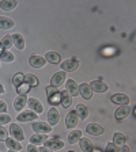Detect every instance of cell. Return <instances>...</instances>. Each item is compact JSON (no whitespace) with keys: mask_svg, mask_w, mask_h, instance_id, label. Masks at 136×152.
<instances>
[{"mask_svg":"<svg viewBox=\"0 0 136 152\" xmlns=\"http://www.w3.org/2000/svg\"><path fill=\"white\" fill-rule=\"evenodd\" d=\"M46 95H48V102L51 104L60 103V92L57 91L56 87H52V86L46 87Z\"/></svg>","mask_w":136,"mask_h":152,"instance_id":"1","label":"cell"},{"mask_svg":"<svg viewBox=\"0 0 136 152\" xmlns=\"http://www.w3.org/2000/svg\"><path fill=\"white\" fill-rule=\"evenodd\" d=\"M78 66H79L78 58H70V60H65L61 63V69L64 72H74V71L78 69Z\"/></svg>","mask_w":136,"mask_h":152,"instance_id":"2","label":"cell"},{"mask_svg":"<svg viewBox=\"0 0 136 152\" xmlns=\"http://www.w3.org/2000/svg\"><path fill=\"white\" fill-rule=\"evenodd\" d=\"M65 79H67V75L64 71L56 72L51 77V86L52 87H60V86H63V83L65 82Z\"/></svg>","mask_w":136,"mask_h":152,"instance_id":"3","label":"cell"},{"mask_svg":"<svg viewBox=\"0 0 136 152\" xmlns=\"http://www.w3.org/2000/svg\"><path fill=\"white\" fill-rule=\"evenodd\" d=\"M10 133H11V136L12 139H15L16 141H22L25 139V133H23L22 128L16 125V124H11V126H10Z\"/></svg>","mask_w":136,"mask_h":152,"instance_id":"4","label":"cell"},{"mask_svg":"<svg viewBox=\"0 0 136 152\" xmlns=\"http://www.w3.org/2000/svg\"><path fill=\"white\" fill-rule=\"evenodd\" d=\"M33 130H34L35 133L46 134V133L52 132V126L48 122H34L33 124Z\"/></svg>","mask_w":136,"mask_h":152,"instance_id":"5","label":"cell"},{"mask_svg":"<svg viewBox=\"0 0 136 152\" xmlns=\"http://www.w3.org/2000/svg\"><path fill=\"white\" fill-rule=\"evenodd\" d=\"M27 104L30 110H33L35 114H41L44 111V106L37 98H27Z\"/></svg>","mask_w":136,"mask_h":152,"instance_id":"6","label":"cell"},{"mask_svg":"<svg viewBox=\"0 0 136 152\" xmlns=\"http://www.w3.org/2000/svg\"><path fill=\"white\" fill-rule=\"evenodd\" d=\"M131 113V107L128 106V104H123V106H120V107L116 110V113H114V118L117 121H123L124 118H127L128 115H129Z\"/></svg>","mask_w":136,"mask_h":152,"instance_id":"7","label":"cell"},{"mask_svg":"<svg viewBox=\"0 0 136 152\" xmlns=\"http://www.w3.org/2000/svg\"><path fill=\"white\" fill-rule=\"evenodd\" d=\"M44 144H45V147L49 148L51 151H59V149H61L64 147V142L59 139H48Z\"/></svg>","mask_w":136,"mask_h":152,"instance_id":"8","label":"cell"},{"mask_svg":"<svg viewBox=\"0 0 136 152\" xmlns=\"http://www.w3.org/2000/svg\"><path fill=\"white\" fill-rule=\"evenodd\" d=\"M48 121H49L48 124H49L51 126H54V125L59 124V121H60V114H59L56 107L49 109V111H48Z\"/></svg>","mask_w":136,"mask_h":152,"instance_id":"9","label":"cell"},{"mask_svg":"<svg viewBox=\"0 0 136 152\" xmlns=\"http://www.w3.org/2000/svg\"><path fill=\"white\" fill-rule=\"evenodd\" d=\"M65 88H67L65 91L68 92L71 96H76V95H79V86H78V83H76L74 79L67 80Z\"/></svg>","mask_w":136,"mask_h":152,"instance_id":"10","label":"cell"},{"mask_svg":"<svg viewBox=\"0 0 136 152\" xmlns=\"http://www.w3.org/2000/svg\"><path fill=\"white\" fill-rule=\"evenodd\" d=\"M90 88L91 91H95V92H106L108 91V84L104 83L102 80H94V82L90 83Z\"/></svg>","mask_w":136,"mask_h":152,"instance_id":"11","label":"cell"},{"mask_svg":"<svg viewBox=\"0 0 136 152\" xmlns=\"http://www.w3.org/2000/svg\"><path fill=\"white\" fill-rule=\"evenodd\" d=\"M29 64L34 68H42V66L46 64V60H45L42 56H37V54H33L29 58Z\"/></svg>","mask_w":136,"mask_h":152,"instance_id":"12","label":"cell"},{"mask_svg":"<svg viewBox=\"0 0 136 152\" xmlns=\"http://www.w3.org/2000/svg\"><path fill=\"white\" fill-rule=\"evenodd\" d=\"M37 118V114L32 110H26V111H22L21 114H18V118L16 120L19 122H29V121H33Z\"/></svg>","mask_w":136,"mask_h":152,"instance_id":"13","label":"cell"},{"mask_svg":"<svg viewBox=\"0 0 136 152\" xmlns=\"http://www.w3.org/2000/svg\"><path fill=\"white\" fill-rule=\"evenodd\" d=\"M79 118L76 115V111H70L68 115L65 117V126L67 129H74V126H76V124L79 122Z\"/></svg>","mask_w":136,"mask_h":152,"instance_id":"14","label":"cell"},{"mask_svg":"<svg viewBox=\"0 0 136 152\" xmlns=\"http://www.w3.org/2000/svg\"><path fill=\"white\" fill-rule=\"evenodd\" d=\"M11 39H12V45L18 50H23L25 49V38L22 37V34L15 33V34L11 35Z\"/></svg>","mask_w":136,"mask_h":152,"instance_id":"15","label":"cell"},{"mask_svg":"<svg viewBox=\"0 0 136 152\" xmlns=\"http://www.w3.org/2000/svg\"><path fill=\"white\" fill-rule=\"evenodd\" d=\"M86 132L89 133V134H93V136H99L104 133V128L98 124H89L87 126H86Z\"/></svg>","mask_w":136,"mask_h":152,"instance_id":"16","label":"cell"},{"mask_svg":"<svg viewBox=\"0 0 136 152\" xmlns=\"http://www.w3.org/2000/svg\"><path fill=\"white\" fill-rule=\"evenodd\" d=\"M112 102L113 103H116V104H128L129 103V96L128 95H125V94H116V95H113L112 96Z\"/></svg>","mask_w":136,"mask_h":152,"instance_id":"17","label":"cell"},{"mask_svg":"<svg viewBox=\"0 0 136 152\" xmlns=\"http://www.w3.org/2000/svg\"><path fill=\"white\" fill-rule=\"evenodd\" d=\"M79 94L83 96V99H91L93 91L87 83H82V84L79 86Z\"/></svg>","mask_w":136,"mask_h":152,"instance_id":"18","label":"cell"},{"mask_svg":"<svg viewBox=\"0 0 136 152\" xmlns=\"http://www.w3.org/2000/svg\"><path fill=\"white\" fill-rule=\"evenodd\" d=\"M26 103H27V96H26V95H18L16 99L14 101V109L18 111L22 110V109L26 106Z\"/></svg>","mask_w":136,"mask_h":152,"instance_id":"19","label":"cell"},{"mask_svg":"<svg viewBox=\"0 0 136 152\" xmlns=\"http://www.w3.org/2000/svg\"><path fill=\"white\" fill-rule=\"evenodd\" d=\"M72 96H71L70 94L67 91H61L60 92V103H61V106H63L64 109H68L71 106V103H72Z\"/></svg>","mask_w":136,"mask_h":152,"instance_id":"20","label":"cell"},{"mask_svg":"<svg viewBox=\"0 0 136 152\" xmlns=\"http://www.w3.org/2000/svg\"><path fill=\"white\" fill-rule=\"evenodd\" d=\"M6 145L10 151L21 152V149H22V144H21L19 141H16L15 139H6Z\"/></svg>","mask_w":136,"mask_h":152,"instance_id":"21","label":"cell"},{"mask_svg":"<svg viewBox=\"0 0 136 152\" xmlns=\"http://www.w3.org/2000/svg\"><path fill=\"white\" fill-rule=\"evenodd\" d=\"M46 140H48L46 134H41V133H35V134H33L30 137V142H32L33 145H41Z\"/></svg>","mask_w":136,"mask_h":152,"instance_id":"22","label":"cell"},{"mask_svg":"<svg viewBox=\"0 0 136 152\" xmlns=\"http://www.w3.org/2000/svg\"><path fill=\"white\" fill-rule=\"evenodd\" d=\"M16 4H18L16 0H1L0 1V8L3 11H11L16 7Z\"/></svg>","mask_w":136,"mask_h":152,"instance_id":"23","label":"cell"},{"mask_svg":"<svg viewBox=\"0 0 136 152\" xmlns=\"http://www.w3.org/2000/svg\"><path fill=\"white\" fill-rule=\"evenodd\" d=\"M79 144H80V149L83 152H94V145H93V142L89 139H80Z\"/></svg>","mask_w":136,"mask_h":152,"instance_id":"24","label":"cell"},{"mask_svg":"<svg viewBox=\"0 0 136 152\" xmlns=\"http://www.w3.org/2000/svg\"><path fill=\"white\" fill-rule=\"evenodd\" d=\"M76 115H78V118H80V120H86V118L89 117V109L86 107L85 104H78L76 106Z\"/></svg>","mask_w":136,"mask_h":152,"instance_id":"25","label":"cell"},{"mask_svg":"<svg viewBox=\"0 0 136 152\" xmlns=\"http://www.w3.org/2000/svg\"><path fill=\"white\" fill-rule=\"evenodd\" d=\"M44 58L46 61H49L51 64H59V63H60V60H61L60 54L56 53V52H48V53L45 54Z\"/></svg>","mask_w":136,"mask_h":152,"instance_id":"26","label":"cell"},{"mask_svg":"<svg viewBox=\"0 0 136 152\" xmlns=\"http://www.w3.org/2000/svg\"><path fill=\"white\" fill-rule=\"evenodd\" d=\"M14 20L12 19L7 18V16H0V28H3V30H7V28H11L14 27Z\"/></svg>","mask_w":136,"mask_h":152,"instance_id":"27","label":"cell"},{"mask_svg":"<svg viewBox=\"0 0 136 152\" xmlns=\"http://www.w3.org/2000/svg\"><path fill=\"white\" fill-rule=\"evenodd\" d=\"M80 139H82V130H74V132H70V134H68V142L70 144H75Z\"/></svg>","mask_w":136,"mask_h":152,"instance_id":"28","label":"cell"},{"mask_svg":"<svg viewBox=\"0 0 136 152\" xmlns=\"http://www.w3.org/2000/svg\"><path fill=\"white\" fill-rule=\"evenodd\" d=\"M23 83H26V86H29V87H37V86H38V79L35 77L34 75L29 73V75L25 76V79H23Z\"/></svg>","mask_w":136,"mask_h":152,"instance_id":"29","label":"cell"},{"mask_svg":"<svg viewBox=\"0 0 136 152\" xmlns=\"http://www.w3.org/2000/svg\"><path fill=\"white\" fill-rule=\"evenodd\" d=\"M0 60L4 61V63H12L15 60V56L10 50H3V52H0Z\"/></svg>","mask_w":136,"mask_h":152,"instance_id":"30","label":"cell"},{"mask_svg":"<svg viewBox=\"0 0 136 152\" xmlns=\"http://www.w3.org/2000/svg\"><path fill=\"white\" fill-rule=\"evenodd\" d=\"M124 142H125V136H124L123 133L117 132V133H114V136H113V144L114 145H124Z\"/></svg>","mask_w":136,"mask_h":152,"instance_id":"31","label":"cell"},{"mask_svg":"<svg viewBox=\"0 0 136 152\" xmlns=\"http://www.w3.org/2000/svg\"><path fill=\"white\" fill-rule=\"evenodd\" d=\"M1 48H3L4 50H8L12 46V39H11V35H4L1 38V42H0Z\"/></svg>","mask_w":136,"mask_h":152,"instance_id":"32","label":"cell"},{"mask_svg":"<svg viewBox=\"0 0 136 152\" xmlns=\"http://www.w3.org/2000/svg\"><path fill=\"white\" fill-rule=\"evenodd\" d=\"M23 79H25V76H23L22 73H16L12 77V84L18 88V87H21V86L23 84Z\"/></svg>","mask_w":136,"mask_h":152,"instance_id":"33","label":"cell"},{"mask_svg":"<svg viewBox=\"0 0 136 152\" xmlns=\"http://www.w3.org/2000/svg\"><path fill=\"white\" fill-rule=\"evenodd\" d=\"M11 121V117L6 113H0V126H3L6 124H8Z\"/></svg>","mask_w":136,"mask_h":152,"instance_id":"34","label":"cell"},{"mask_svg":"<svg viewBox=\"0 0 136 152\" xmlns=\"http://www.w3.org/2000/svg\"><path fill=\"white\" fill-rule=\"evenodd\" d=\"M29 90H30V87H29V86H21V87H18V88H16V91H18V95H25Z\"/></svg>","mask_w":136,"mask_h":152,"instance_id":"35","label":"cell"},{"mask_svg":"<svg viewBox=\"0 0 136 152\" xmlns=\"http://www.w3.org/2000/svg\"><path fill=\"white\" fill-rule=\"evenodd\" d=\"M7 134H8V130H7L6 128L0 126V140H3V141H6Z\"/></svg>","mask_w":136,"mask_h":152,"instance_id":"36","label":"cell"},{"mask_svg":"<svg viewBox=\"0 0 136 152\" xmlns=\"http://www.w3.org/2000/svg\"><path fill=\"white\" fill-rule=\"evenodd\" d=\"M7 111V103L0 99V113H6Z\"/></svg>","mask_w":136,"mask_h":152,"instance_id":"37","label":"cell"},{"mask_svg":"<svg viewBox=\"0 0 136 152\" xmlns=\"http://www.w3.org/2000/svg\"><path fill=\"white\" fill-rule=\"evenodd\" d=\"M117 149H116V145H114L113 142H109L108 147H106V152H116Z\"/></svg>","mask_w":136,"mask_h":152,"instance_id":"38","label":"cell"},{"mask_svg":"<svg viewBox=\"0 0 136 152\" xmlns=\"http://www.w3.org/2000/svg\"><path fill=\"white\" fill-rule=\"evenodd\" d=\"M27 152H38V148L35 145H33V144H29L27 147Z\"/></svg>","mask_w":136,"mask_h":152,"instance_id":"39","label":"cell"},{"mask_svg":"<svg viewBox=\"0 0 136 152\" xmlns=\"http://www.w3.org/2000/svg\"><path fill=\"white\" fill-rule=\"evenodd\" d=\"M116 152H129V148H128L127 145H121Z\"/></svg>","mask_w":136,"mask_h":152,"instance_id":"40","label":"cell"},{"mask_svg":"<svg viewBox=\"0 0 136 152\" xmlns=\"http://www.w3.org/2000/svg\"><path fill=\"white\" fill-rule=\"evenodd\" d=\"M38 152H52L49 148H46V147H41V148L38 149Z\"/></svg>","mask_w":136,"mask_h":152,"instance_id":"41","label":"cell"},{"mask_svg":"<svg viewBox=\"0 0 136 152\" xmlns=\"http://www.w3.org/2000/svg\"><path fill=\"white\" fill-rule=\"evenodd\" d=\"M3 92H4V87L0 84V94H3Z\"/></svg>","mask_w":136,"mask_h":152,"instance_id":"42","label":"cell"},{"mask_svg":"<svg viewBox=\"0 0 136 152\" xmlns=\"http://www.w3.org/2000/svg\"><path fill=\"white\" fill-rule=\"evenodd\" d=\"M10 152H18V151H10Z\"/></svg>","mask_w":136,"mask_h":152,"instance_id":"43","label":"cell"},{"mask_svg":"<svg viewBox=\"0 0 136 152\" xmlns=\"http://www.w3.org/2000/svg\"><path fill=\"white\" fill-rule=\"evenodd\" d=\"M70 152H72V151H70Z\"/></svg>","mask_w":136,"mask_h":152,"instance_id":"44","label":"cell"}]
</instances>
